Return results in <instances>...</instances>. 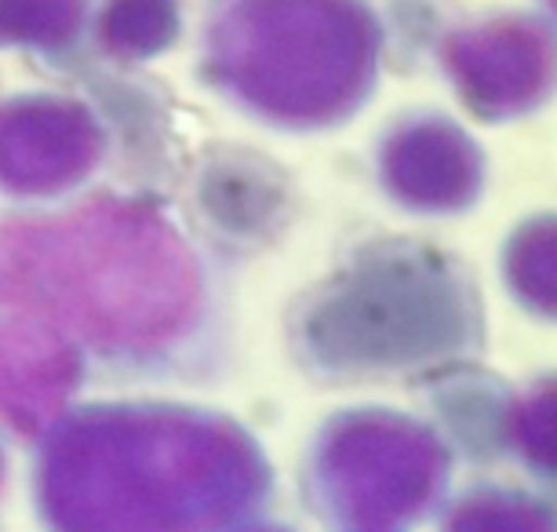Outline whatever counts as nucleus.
<instances>
[{"label": "nucleus", "instance_id": "nucleus-1", "mask_svg": "<svg viewBox=\"0 0 557 532\" xmlns=\"http://www.w3.org/2000/svg\"><path fill=\"white\" fill-rule=\"evenodd\" d=\"M380 40L368 0H215L205 18L208 66L259 99H361Z\"/></svg>", "mask_w": 557, "mask_h": 532}, {"label": "nucleus", "instance_id": "nucleus-3", "mask_svg": "<svg viewBox=\"0 0 557 532\" xmlns=\"http://www.w3.org/2000/svg\"><path fill=\"white\" fill-rule=\"evenodd\" d=\"M96 0H0V45L62 48L91 26Z\"/></svg>", "mask_w": 557, "mask_h": 532}, {"label": "nucleus", "instance_id": "nucleus-2", "mask_svg": "<svg viewBox=\"0 0 557 532\" xmlns=\"http://www.w3.org/2000/svg\"><path fill=\"white\" fill-rule=\"evenodd\" d=\"M183 26L178 0H102L91 8L96 40L117 59H146L168 48Z\"/></svg>", "mask_w": 557, "mask_h": 532}]
</instances>
